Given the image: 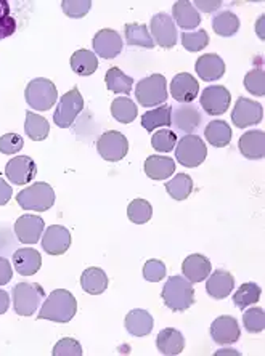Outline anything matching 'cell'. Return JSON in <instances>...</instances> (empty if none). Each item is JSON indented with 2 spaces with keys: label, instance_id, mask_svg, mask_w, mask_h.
<instances>
[{
  "label": "cell",
  "instance_id": "e0dca14e",
  "mask_svg": "<svg viewBox=\"0 0 265 356\" xmlns=\"http://www.w3.org/2000/svg\"><path fill=\"white\" fill-rule=\"evenodd\" d=\"M240 326L233 316L223 315L211 324V337L219 345H232L240 339Z\"/></svg>",
  "mask_w": 265,
  "mask_h": 356
},
{
  "label": "cell",
  "instance_id": "bcb514c9",
  "mask_svg": "<svg viewBox=\"0 0 265 356\" xmlns=\"http://www.w3.org/2000/svg\"><path fill=\"white\" fill-rule=\"evenodd\" d=\"M61 8H63L66 17L76 19L84 18L90 12L92 2L90 0H63L61 2Z\"/></svg>",
  "mask_w": 265,
  "mask_h": 356
},
{
  "label": "cell",
  "instance_id": "836d02e7",
  "mask_svg": "<svg viewBox=\"0 0 265 356\" xmlns=\"http://www.w3.org/2000/svg\"><path fill=\"white\" fill-rule=\"evenodd\" d=\"M212 29L217 35L220 38H232L238 33L240 29V18L236 17L235 13L227 10V12H220L216 15L214 19H212Z\"/></svg>",
  "mask_w": 265,
  "mask_h": 356
},
{
  "label": "cell",
  "instance_id": "8fae6325",
  "mask_svg": "<svg viewBox=\"0 0 265 356\" xmlns=\"http://www.w3.org/2000/svg\"><path fill=\"white\" fill-rule=\"evenodd\" d=\"M152 38L163 49H172L179 40L177 26L168 13H158L152 18Z\"/></svg>",
  "mask_w": 265,
  "mask_h": 356
},
{
  "label": "cell",
  "instance_id": "d6986e66",
  "mask_svg": "<svg viewBox=\"0 0 265 356\" xmlns=\"http://www.w3.org/2000/svg\"><path fill=\"white\" fill-rule=\"evenodd\" d=\"M172 124L182 132L191 135L201 124V114L198 108L190 103H180L179 106H172Z\"/></svg>",
  "mask_w": 265,
  "mask_h": 356
},
{
  "label": "cell",
  "instance_id": "cb8c5ba5",
  "mask_svg": "<svg viewBox=\"0 0 265 356\" xmlns=\"http://www.w3.org/2000/svg\"><path fill=\"white\" fill-rule=\"evenodd\" d=\"M240 151L246 159L257 161L265 156V134L264 130H249L240 138Z\"/></svg>",
  "mask_w": 265,
  "mask_h": 356
},
{
  "label": "cell",
  "instance_id": "816d5d0a",
  "mask_svg": "<svg viewBox=\"0 0 265 356\" xmlns=\"http://www.w3.org/2000/svg\"><path fill=\"white\" fill-rule=\"evenodd\" d=\"M12 196H13L12 186H10L2 177H0V206H5V204H8V201L12 199Z\"/></svg>",
  "mask_w": 265,
  "mask_h": 356
},
{
  "label": "cell",
  "instance_id": "f1b7e54d",
  "mask_svg": "<svg viewBox=\"0 0 265 356\" xmlns=\"http://www.w3.org/2000/svg\"><path fill=\"white\" fill-rule=\"evenodd\" d=\"M81 286L87 294L100 296L108 287V276L102 268L92 266V268H87L84 270V273H82Z\"/></svg>",
  "mask_w": 265,
  "mask_h": 356
},
{
  "label": "cell",
  "instance_id": "1f68e13d",
  "mask_svg": "<svg viewBox=\"0 0 265 356\" xmlns=\"http://www.w3.org/2000/svg\"><path fill=\"white\" fill-rule=\"evenodd\" d=\"M71 67L77 76H92L98 70L97 55L90 50H77L71 56Z\"/></svg>",
  "mask_w": 265,
  "mask_h": 356
},
{
  "label": "cell",
  "instance_id": "f6af8a7d",
  "mask_svg": "<svg viewBox=\"0 0 265 356\" xmlns=\"http://www.w3.org/2000/svg\"><path fill=\"white\" fill-rule=\"evenodd\" d=\"M244 87L251 95H265V74L262 70H252L244 76Z\"/></svg>",
  "mask_w": 265,
  "mask_h": 356
},
{
  "label": "cell",
  "instance_id": "ffe728a7",
  "mask_svg": "<svg viewBox=\"0 0 265 356\" xmlns=\"http://www.w3.org/2000/svg\"><path fill=\"white\" fill-rule=\"evenodd\" d=\"M211 260L206 257V255L201 254H193L188 255L182 264V273L188 280L191 284L193 282H201L206 281L207 276L211 275Z\"/></svg>",
  "mask_w": 265,
  "mask_h": 356
},
{
  "label": "cell",
  "instance_id": "3957f363",
  "mask_svg": "<svg viewBox=\"0 0 265 356\" xmlns=\"http://www.w3.org/2000/svg\"><path fill=\"white\" fill-rule=\"evenodd\" d=\"M17 202L24 211L45 212L55 204V191L49 183L39 181L24 188L17 195Z\"/></svg>",
  "mask_w": 265,
  "mask_h": 356
},
{
  "label": "cell",
  "instance_id": "8d00e7d4",
  "mask_svg": "<svg viewBox=\"0 0 265 356\" xmlns=\"http://www.w3.org/2000/svg\"><path fill=\"white\" fill-rule=\"evenodd\" d=\"M126 33V42L131 47H145V49H153L154 40L148 33V28L145 24H126L124 28Z\"/></svg>",
  "mask_w": 265,
  "mask_h": 356
},
{
  "label": "cell",
  "instance_id": "5b68a950",
  "mask_svg": "<svg viewBox=\"0 0 265 356\" xmlns=\"http://www.w3.org/2000/svg\"><path fill=\"white\" fill-rule=\"evenodd\" d=\"M13 310L19 316H31L38 312L45 296L42 286L38 282H18L13 287Z\"/></svg>",
  "mask_w": 265,
  "mask_h": 356
},
{
  "label": "cell",
  "instance_id": "9a60e30c",
  "mask_svg": "<svg viewBox=\"0 0 265 356\" xmlns=\"http://www.w3.org/2000/svg\"><path fill=\"white\" fill-rule=\"evenodd\" d=\"M44 229L45 223L39 216H28V213H26V216L19 217L17 222H15V234H17L19 243L23 244L39 243Z\"/></svg>",
  "mask_w": 265,
  "mask_h": 356
},
{
  "label": "cell",
  "instance_id": "b9f144b4",
  "mask_svg": "<svg viewBox=\"0 0 265 356\" xmlns=\"http://www.w3.org/2000/svg\"><path fill=\"white\" fill-rule=\"evenodd\" d=\"M17 31V19L12 15V7L7 0H0V40L10 38Z\"/></svg>",
  "mask_w": 265,
  "mask_h": 356
},
{
  "label": "cell",
  "instance_id": "4316f807",
  "mask_svg": "<svg viewBox=\"0 0 265 356\" xmlns=\"http://www.w3.org/2000/svg\"><path fill=\"white\" fill-rule=\"evenodd\" d=\"M154 319L147 310H132L126 316V329L135 337H145L153 331Z\"/></svg>",
  "mask_w": 265,
  "mask_h": 356
},
{
  "label": "cell",
  "instance_id": "7a4b0ae2",
  "mask_svg": "<svg viewBox=\"0 0 265 356\" xmlns=\"http://www.w3.org/2000/svg\"><path fill=\"white\" fill-rule=\"evenodd\" d=\"M163 300L172 312H185L195 303L193 284L182 276H170L163 287Z\"/></svg>",
  "mask_w": 265,
  "mask_h": 356
},
{
  "label": "cell",
  "instance_id": "277c9868",
  "mask_svg": "<svg viewBox=\"0 0 265 356\" xmlns=\"http://www.w3.org/2000/svg\"><path fill=\"white\" fill-rule=\"evenodd\" d=\"M135 98L145 108H154L168 102V81L163 74H152L135 87Z\"/></svg>",
  "mask_w": 265,
  "mask_h": 356
},
{
  "label": "cell",
  "instance_id": "52a82bcc",
  "mask_svg": "<svg viewBox=\"0 0 265 356\" xmlns=\"http://www.w3.org/2000/svg\"><path fill=\"white\" fill-rule=\"evenodd\" d=\"M206 143L198 135H185L184 138H180L179 145H177L175 158L180 162V165L188 167V169H195V167L201 165L206 161Z\"/></svg>",
  "mask_w": 265,
  "mask_h": 356
},
{
  "label": "cell",
  "instance_id": "e575fe53",
  "mask_svg": "<svg viewBox=\"0 0 265 356\" xmlns=\"http://www.w3.org/2000/svg\"><path fill=\"white\" fill-rule=\"evenodd\" d=\"M111 116L121 124H131L138 116V108L131 98L119 97L111 103Z\"/></svg>",
  "mask_w": 265,
  "mask_h": 356
},
{
  "label": "cell",
  "instance_id": "ab89813d",
  "mask_svg": "<svg viewBox=\"0 0 265 356\" xmlns=\"http://www.w3.org/2000/svg\"><path fill=\"white\" fill-rule=\"evenodd\" d=\"M153 207L147 199H134L127 207V217L135 225H143L152 220Z\"/></svg>",
  "mask_w": 265,
  "mask_h": 356
},
{
  "label": "cell",
  "instance_id": "603a6c76",
  "mask_svg": "<svg viewBox=\"0 0 265 356\" xmlns=\"http://www.w3.org/2000/svg\"><path fill=\"white\" fill-rule=\"evenodd\" d=\"M13 266L22 276H33L38 273L42 266V257L38 250L33 248L18 249L13 254Z\"/></svg>",
  "mask_w": 265,
  "mask_h": 356
},
{
  "label": "cell",
  "instance_id": "74e56055",
  "mask_svg": "<svg viewBox=\"0 0 265 356\" xmlns=\"http://www.w3.org/2000/svg\"><path fill=\"white\" fill-rule=\"evenodd\" d=\"M105 82H106L108 90H111L113 93H124V95H129L134 86L132 77L124 74L119 67H111V70H108L105 76Z\"/></svg>",
  "mask_w": 265,
  "mask_h": 356
},
{
  "label": "cell",
  "instance_id": "60d3db41",
  "mask_svg": "<svg viewBox=\"0 0 265 356\" xmlns=\"http://www.w3.org/2000/svg\"><path fill=\"white\" fill-rule=\"evenodd\" d=\"M243 326L248 332L259 334L265 329V312L264 308L252 307L244 312L243 315Z\"/></svg>",
  "mask_w": 265,
  "mask_h": 356
},
{
  "label": "cell",
  "instance_id": "8992f818",
  "mask_svg": "<svg viewBox=\"0 0 265 356\" xmlns=\"http://www.w3.org/2000/svg\"><path fill=\"white\" fill-rule=\"evenodd\" d=\"M26 103L33 109L38 111H49L51 106L58 102V90H56L55 83L45 79V77H38L33 79L24 90Z\"/></svg>",
  "mask_w": 265,
  "mask_h": 356
},
{
  "label": "cell",
  "instance_id": "f35d334b",
  "mask_svg": "<svg viewBox=\"0 0 265 356\" xmlns=\"http://www.w3.org/2000/svg\"><path fill=\"white\" fill-rule=\"evenodd\" d=\"M261 294L262 289L256 282H244L243 286H240V289L236 291V294L233 296V303H235V307L244 310L246 307L256 305L261 300Z\"/></svg>",
  "mask_w": 265,
  "mask_h": 356
},
{
  "label": "cell",
  "instance_id": "30bf717a",
  "mask_svg": "<svg viewBox=\"0 0 265 356\" xmlns=\"http://www.w3.org/2000/svg\"><path fill=\"white\" fill-rule=\"evenodd\" d=\"M262 119L264 108L261 103L252 102V99L244 97L236 99L235 108L232 111V122L235 124V127H251V125H257L259 122H262Z\"/></svg>",
  "mask_w": 265,
  "mask_h": 356
},
{
  "label": "cell",
  "instance_id": "7dc6e473",
  "mask_svg": "<svg viewBox=\"0 0 265 356\" xmlns=\"http://www.w3.org/2000/svg\"><path fill=\"white\" fill-rule=\"evenodd\" d=\"M82 355V347L79 340L65 337L56 342L54 347V356H81Z\"/></svg>",
  "mask_w": 265,
  "mask_h": 356
},
{
  "label": "cell",
  "instance_id": "c3c4849f",
  "mask_svg": "<svg viewBox=\"0 0 265 356\" xmlns=\"http://www.w3.org/2000/svg\"><path fill=\"white\" fill-rule=\"evenodd\" d=\"M24 145V140L18 134H7L0 137V153L2 154H15L19 153Z\"/></svg>",
  "mask_w": 265,
  "mask_h": 356
},
{
  "label": "cell",
  "instance_id": "83f0119b",
  "mask_svg": "<svg viewBox=\"0 0 265 356\" xmlns=\"http://www.w3.org/2000/svg\"><path fill=\"white\" fill-rule=\"evenodd\" d=\"M175 172V162L169 156H150L145 161V174L152 180H166Z\"/></svg>",
  "mask_w": 265,
  "mask_h": 356
},
{
  "label": "cell",
  "instance_id": "7bdbcfd3",
  "mask_svg": "<svg viewBox=\"0 0 265 356\" xmlns=\"http://www.w3.org/2000/svg\"><path fill=\"white\" fill-rule=\"evenodd\" d=\"M180 38L182 45L188 51H200L209 45V35L204 29H198L196 33H184Z\"/></svg>",
  "mask_w": 265,
  "mask_h": 356
},
{
  "label": "cell",
  "instance_id": "9c48e42d",
  "mask_svg": "<svg viewBox=\"0 0 265 356\" xmlns=\"http://www.w3.org/2000/svg\"><path fill=\"white\" fill-rule=\"evenodd\" d=\"M97 151L108 162H118L129 153V140L121 132H105L97 141Z\"/></svg>",
  "mask_w": 265,
  "mask_h": 356
},
{
  "label": "cell",
  "instance_id": "ee69618b",
  "mask_svg": "<svg viewBox=\"0 0 265 356\" xmlns=\"http://www.w3.org/2000/svg\"><path fill=\"white\" fill-rule=\"evenodd\" d=\"M175 143H177L175 134L169 129L158 130L152 138V146L154 148V151H158V153H170V151L175 148Z\"/></svg>",
  "mask_w": 265,
  "mask_h": 356
},
{
  "label": "cell",
  "instance_id": "d590c367",
  "mask_svg": "<svg viewBox=\"0 0 265 356\" xmlns=\"http://www.w3.org/2000/svg\"><path fill=\"white\" fill-rule=\"evenodd\" d=\"M166 191L175 201H185L193 191V180L190 175L179 174L166 183Z\"/></svg>",
  "mask_w": 265,
  "mask_h": 356
},
{
  "label": "cell",
  "instance_id": "f907efd6",
  "mask_svg": "<svg viewBox=\"0 0 265 356\" xmlns=\"http://www.w3.org/2000/svg\"><path fill=\"white\" fill-rule=\"evenodd\" d=\"M13 277V268L5 257H0V286L8 284Z\"/></svg>",
  "mask_w": 265,
  "mask_h": 356
},
{
  "label": "cell",
  "instance_id": "5bb4252c",
  "mask_svg": "<svg viewBox=\"0 0 265 356\" xmlns=\"http://www.w3.org/2000/svg\"><path fill=\"white\" fill-rule=\"evenodd\" d=\"M122 39L114 29L98 31L93 38V50L100 58L113 60L122 51Z\"/></svg>",
  "mask_w": 265,
  "mask_h": 356
},
{
  "label": "cell",
  "instance_id": "4dcf8cb0",
  "mask_svg": "<svg viewBox=\"0 0 265 356\" xmlns=\"http://www.w3.org/2000/svg\"><path fill=\"white\" fill-rule=\"evenodd\" d=\"M207 143L216 146V148H223L228 146L232 141V127L225 120H212L206 125L204 130Z\"/></svg>",
  "mask_w": 265,
  "mask_h": 356
},
{
  "label": "cell",
  "instance_id": "681fc988",
  "mask_svg": "<svg viewBox=\"0 0 265 356\" xmlns=\"http://www.w3.org/2000/svg\"><path fill=\"white\" fill-rule=\"evenodd\" d=\"M143 277L150 282L163 281L166 277V265L161 260H148L143 266Z\"/></svg>",
  "mask_w": 265,
  "mask_h": 356
},
{
  "label": "cell",
  "instance_id": "d6a6232c",
  "mask_svg": "<svg viewBox=\"0 0 265 356\" xmlns=\"http://www.w3.org/2000/svg\"><path fill=\"white\" fill-rule=\"evenodd\" d=\"M24 132L31 140L44 141L50 134V124L44 116H39L33 111H26Z\"/></svg>",
  "mask_w": 265,
  "mask_h": 356
},
{
  "label": "cell",
  "instance_id": "44dd1931",
  "mask_svg": "<svg viewBox=\"0 0 265 356\" xmlns=\"http://www.w3.org/2000/svg\"><path fill=\"white\" fill-rule=\"evenodd\" d=\"M233 287H235V277L227 270H216L211 276H207L206 291L216 300L227 298L232 294Z\"/></svg>",
  "mask_w": 265,
  "mask_h": 356
},
{
  "label": "cell",
  "instance_id": "f546056e",
  "mask_svg": "<svg viewBox=\"0 0 265 356\" xmlns=\"http://www.w3.org/2000/svg\"><path fill=\"white\" fill-rule=\"evenodd\" d=\"M172 125V106L163 104V106L142 114V127L147 132H154L158 127H170Z\"/></svg>",
  "mask_w": 265,
  "mask_h": 356
},
{
  "label": "cell",
  "instance_id": "4fadbf2b",
  "mask_svg": "<svg viewBox=\"0 0 265 356\" xmlns=\"http://www.w3.org/2000/svg\"><path fill=\"white\" fill-rule=\"evenodd\" d=\"M38 174V165L29 156H17L10 159L5 167V175L13 185H26L33 181Z\"/></svg>",
  "mask_w": 265,
  "mask_h": 356
},
{
  "label": "cell",
  "instance_id": "f5cc1de1",
  "mask_svg": "<svg viewBox=\"0 0 265 356\" xmlns=\"http://www.w3.org/2000/svg\"><path fill=\"white\" fill-rule=\"evenodd\" d=\"M222 2L220 0H216V2H204V0H196L193 3L195 8H200V12H206V13H211V12H216L217 8H220Z\"/></svg>",
  "mask_w": 265,
  "mask_h": 356
},
{
  "label": "cell",
  "instance_id": "d4e9b609",
  "mask_svg": "<svg viewBox=\"0 0 265 356\" xmlns=\"http://www.w3.org/2000/svg\"><path fill=\"white\" fill-rule=\"evenodd\" d=\"M172 19L182 29H195L201 24V15L188 0H179L172 7Z\"/></svg>",
  "mask_w": 265,
  "mask_h": 356
},
{
  "label": "cell",
  "instance_id": "6da1fadb",
  "mask_svg": "<svg viewBox=\"0 0 265 356\" xmlns=\"http://www.w3.org/2000/svg\"><path fill=\"white\" fill-rule=\"evenodd\" d=\"M77 313L74 296L66 289H56L47 297L39 312V319H49L54 323H70Z\"/></svg>",
  "mask_w": 265,
  "mask_h": 356
},
{
  "label": "cell",
  "instance_id": "ba28073f",
  "mask_svg": "<svg viewBox=\"0 0 265 356\" xmlns=\"http://www.w3.org/2000/svg\"><path fill=\"white\" fill-rule=\"evenodd\" d=\"M82 109H84V98H82L79 88H71L58 102V106H56L54 114V122L61 129L71 127Z\"/></svg>",
  "mask_w": 265,
  "mask_h": 356
},
{
  "label": "cell",
  "instance_id": "2e32d148",
  "mask_svg": "<svg viewBox=\"0 0 265 356\" xmlns=\"http://www.w3.org/2000/svg\"><path fill=\"white\" fill-rule=\"evenodd\" d=\"M71 245L70 229L61 225H51L45 229L42 236V249L50 255L65 254Z\"/></svg>",
  "mask_w": 265,
  "mask_h": 356
},
{
  "label": "cell",
  "instance_id": "7c38bea8",
  "mask_svg": "<svg viewBox=\"0 0 265 356\" xmlns=\"http://www.w3.org/2000/svg\"><path fill=\"white\" fill-rule=\"evenodd\" d=\"M232 95L228 88L223 86H211L204 88L201 95V106L204 109L206 114L209 116H219V114H225L227 109L230 108Z\"/></svg>",
  "mask_w": 265,
  "mask_h": 356
},
{
  "label": "cell",
  "instance_id": "ac0fdd59",
  "mask_svg": "<svg viewBox=\"0 0 265 356\" xmlns=\"http://www.w3.org/2000/svg\"><path fill=\"white\" fill-rule=\"evenodd\" d=\"M200 83L188 72H180L170 82V95L179 103H191L198 97Z\"/></svg>",
  "mask_w": 265,
  "mask_h": 356
},
{
  "label": "cell",
  "instance_id": "7402d4cb",
  "mask_svg": "<svg viewBox=\"0 0 265 356\" xmlns=\"http://www.w3.org/2000/svg\"><path fill=\"white\" fill-rule=\"evenodd\" d=\"M196 74L204 82L219 81L225 74V63L217 54H206L196 61Z\"/></svg>",
  "mask_w": 265,
  "mask_h": 356
},
{
  "label": "cell",
  "instance_id": "484cf974",
  "mask_svg": "<svg viewBox=\"0 0 265 356\" xmlns=\"http://www.w3.org/2000/svg\"><path fill=\"white\" fill-rule=\"evenodd\" d=\"M156 345H158V350L163 355H180L185 348V337L180 331H177L174 327L163 329L158 334V339H156Z\"/></svg>",
  "mask_w": 265,
  "mask_h": 356
},
{
  "label": "cell",
  "instance_id": "11a10c76",
  "mask_svg": "<svg viewBox=\"0 0 265 356\" xmlns=\"http://www.w3.org/2000/svg\"><path fill=\"white\" fill-rule=\"evenodd\" d=\"M222 355H240V352H236V350H219V352H216V356H222Z\"/></svg>",
  "mask_w": 265,
  "mask_h": 356
},
{
  "label": "cell",
  "instance_id": "db71d44e",
  "mask_svg": "<svg viewBox=\"0 0 265 356\" xmlns=\"http://www.w3.org/2000/svg\"><path fill=\"white\" fill-rule=\"evenodd\" d=\"M8 308H10V296H8V292L0 289V315L7 313Z\"/></svg>",
  "mask_w": 265,
  "mask_h": 356
}]
</instances>
